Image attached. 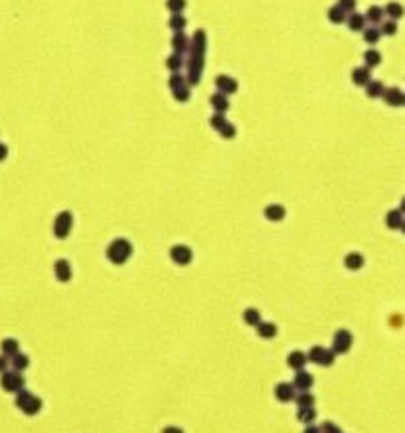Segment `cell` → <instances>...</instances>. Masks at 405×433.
I'll list each match as a JSON object with an SVG mask.
<instances>
[{"label":"cell","instance_id":"6da1fadb","mask_svg":"<svg viewBox=\"0 0 405 433\" xmlns=\"http://www.w3.org/2000/svg\"><path fill=\"white\" fill-rule=\"evenodd\" d=\"M188 85H196L200 81V73L204 69V56H206V32L196 30L192 36V48L188 54Z\"/></svg>","mask_w":405,"mask_h":433},{"label":"cell","instance_id":"7a4b0ae2","mask_svg":"<svg viewBox=\"0 0 405 433\" xmlns=\"http://www.w3.org/2000/svg\"><path fill=\"white\" fill-rule=\"evenodd\" d=\"M130 255H132V245H130V241L125 239V237H119V239L111 241L109 247H107V259H109L111 263H115V265H123V263H126V261L130 259Z\"/></svg>","mask_w":405,"mask_h":433},{"label":"cell","instance_id":"3957f363","mask_svg":"<svg viewBox=\"0 0 405 433\" xmlns=\"http://www.w3.org/2000/svg\"><path fill=\"white\" fill-rule=\"evenodd\" d=\"M0 386H2V390H4V392L18 394V392H22V390H24L26 380H24L22 372L8 370V372H4V374H2V378H0Z\"/></svg>","mask_w":405,"mask_h":433},{"label":"cell","instance_id":"277c9868","mask_svg":"<svg viewBox=\"0 0 405 433\" xmlns=\"http://www.w3.org/2000/svg\"><path fill=\"white\" fill-rule=\"evenodd\" d=\"M16 407L22 409L26 415H36L42 409V400L38 396L30 394V392L22 390V392L16 394Z\"/></svg>","mask_w":405,"mask_h":433},{"label":"cell","instance_id":"5b68a950","mask_svg":"<svg viewBox=\"0 0 405 433\" xmlns=\"http://www.w3.org/2000/svg\"><path fill=\"white\" fill-rule=\"evenodd\" d=\"M73 230V214L69 210H63L56 216V222H54V235L58 239H65Z\"/></svg>","mask_w":405,"mask_h":433},{"label":"cell","instance_id":"8992f818","mask_svg":"<svg viewBox=\"0 0 405 433\" xmlns=\"http://www.w3.org/2000/svg\"><path fill=\"white\" fill-rule=\"evenodd\" d=\"M192 257H194V253H192V249L188 247V245H174L172 249H170V259L174 261V263H178V265H190L192 263Z\"/></svg>","mask_w":405,"mask_h":433},{"label":"cell","instance_id":"52a82bcc","mask_svg":"<svg viewBox=\"0 0 405 433\" xmlns=\"http://www.w3.org/2000/svg\"><path fill=\"white\" fill-rule=\"evenodd\" d=\"M350 346H352V334L348 333V331H344V329H340L338 333L334 334L332 350H334L336 354H344V352L350 350Z\"/></svg>","mask_w":405,"mask_h":433},{"label":"cell","instance_id":"ba28073f","mask_svg":"<svg viewBox=\"0 0 405 433\" xmlns=\"http://www.w3.org/2000/svg\"><path fill=\"white\" fill-rule=\"evenodd\" d=\"M352 83L358 85V87H366L370 81H372V69L368 66H358L352 69Z\"/></svg>","mask_w":405,"mask_h":433},{"label":"cell","instance_id":"9c48e42d","mask_svg":"<svg viewBox=\"0 0 405 433\" xmlns=\"http://www.w3.org/2000/svg\"><path fill=\"white\" fill-rule=\"evenodd\" d=\"M381 99L389 107H403L405 105V93L399 87H385V93Z\"/></svg>","mask_w":405,"mask_h":433},{"label":"cell","instance_id":"30bf717a","mask_svg":"<svg viewBox=\"0 0 405 433\" xmlns=\"http://www.w3.org/2000/svg\"><path fill=\"white\" fill-rule=\"evenodd\" d=\"M172 48H174V54H190V48H192V40L188 38L184 32H174L172 40H170Z\"/></svg>","mask_w":405,"mask_h":433},{"label":"cell","instance_id":"8fae6325","mask_svg":"<svg viewBox=\"0 0 405 433\" xmlns=\"http://www.w3.org/2000/svg\"><path fill=\"white\" fill-rule=\"evenodd\" d=\"M216 87L219 89V93H223V95H231V93H235L239 89L237 81L233 77H229V75H218L216 77Z\"/></svg>","mask_w":405,"mask_h":433},{"label":"cell","instance_id":"7c38bea8","mask_svg":"<svg viewBox=\"0 0 405 433\" xmlns=\"http://www.w3.org/2000/svg\"><path fill=\"white\" fill-rule=\"evenodd\" d=\"M54 273H56V279L62 281V283L71 281V277H73V271H71V265H69L67 259H58L54 263Z\"/></svg>","mask_w":405,"mask_h":433},{"label":"cell","instance_id":"4fadbf2b","mask_svg":"<svg viewBox=\"0 0 405 433\" xmlns=\"http://www.w3.org/2000/svg\"><path fill=\"white\" fill-rule=\"evenodd\" d=\"M293 384H295V388L299 392H309L312 388V384H314V378H312V374L305 372V368H303V370H297V376H295Z\"/></svg>","mask_w":405,"mask_h":433},{"label":"cell","instance_id":"5bb4252c","mask_svg":"<svg viewBox=\"0 0 405 433\" xmlns=\"http://www.w3.org/2000/svg\"><path fill=\"white\" fill-rule=\"evenodd\" d=\"M275 398L279 401L295 400V398H297V388H295V384H287V382L277 384V388H275Z\"/></svg>","mask_w":405,"mask_h":433},{"label":"cell","instance_id":"9a60e30c","mask_svg":"<svg viewBox=\"0 0 405 433\" xmlns=\"http://www.w3.org/2000/svg\"><path fill=\"white\" fill-rule=\"evenodd\" d=\"M366 22H368L366 14H360V12H352L346 18V24H348V28L352 32H364L366 30Z\"/></svg>","mask_w":405,"mask_h":433},{"label":"cell","instance_id":"2e32d148","mask_svg":"<svg viewBox=\"0 0 405 433\" xmlns=\"http://www.w3.org/2000/svg\"><path fill=\"white\" fill-rule=\"evenodd\" d=\"M385 224H387L389 230H401L405 224L403 212L401 210H389L387 216H385Z\"/></svg>","mask_w":405,"mask_h":433},{"label":"cell","instance_id":"e0dca14e","mask_svg":"<svg viewBox=\"0 0 405 433\" xmlns=\"http://www.w3.org/2000/svg\"><path fill=\"white\" fill-rule=\"evenodd\" d=\"M383 10H385V16H389V20H399V18H403L405 16V6L403 4H399V2H387L385 6H383Z\"/></svg>","mask_w":405,"mask_h":433},{"label":"cell","instance_id":"ac0fdd59","mask_svg":"<svg viewBox=\"0 0 405 433\" xmlns=\"http://www.w3.org/2000/svg\"><path fill=\"white\" fill-rule=\"evenodd\" d=\"M307 362H309V356H307L305 352H301V350L291 352V354H289V358H287V364L293 368V370H303Z\"/></svg>","mask_w":405,"mask_h":433},{"label":"cell","instance_id":"d6986e66","mask_svg":"<svg viewBox=\"0 0 405 433\" xmlns=\"http://www.w3.org/2000/svg\"><path fill=\"white\" fill-rule=\"evenodd\" d=\"M263 214H265V218L271 220V222H281V220L287 216V210H285L281 204H271V206H267V208L263 210Z\"/></svg>","mask_w":405,"mask_h":433},{"label":"cell","instance_id":"ffe728a7","mask_svg":"<svg viewBox=\"0 0 405 433\" xmlns=\"http://www.w3.org/2000/svg\"><path fill=\"white\" fill-rule=\"evenodd\" d=\"M344 265H346V269H350V271H358V269L364 267V255L352 251V253H348V255L344 257Z\"/></svg>","mask_w":405,"mask_h":433},{"label":"cell","instance_id":"44dd1931","mask_svg":"<svg viewBox=\"0 0 405 433\" xmlns=\"http://www.w3.org/2000/svg\"><path fill=\"white\" fill-rule=\"evenodd\" d=\"M383 93H385V85L381 81H377V79H372L366 85V95L370 99H379V97H383Z\"/></svg>","mask_w":405,"mask_h":433},{"label":"cell","instance_id":"7402d4cb","mask_svg":"<svg viewBox=\"0 0 405 433\" xmlns=\"http://www.w3.org/2000/svg\"><path fill=\"white\" fill-rule=\"evenodd\" d=\"M0 350H2V354H6L8 358H12L14 354L20 352V344H18L16 338H4V340L0 342Z\"/></svg>","mask_w":405,"mask_h":433},{"label":"cell","instance_id":"603a6c76","mask_svg":"<svg viewBox=\"0 0 405 433\" xmlns=\"http://www.w3.org/2000/svg\"><path fill=\"white\" fill-rule=\"evenodd\" d=\"M383 16H385V10H383L381 6H377V4L370 6V8H368V12H366L368 22H372L374 26H377V24H381V22H383Z\"/></svg>","mask_w":405,"mask_h":433},{"label":"cell","instance_id":"cb8c5ba5","mask_svg":"<svg viewBox=\"0 0 405 433\" xmlns=\"http://www.w3.org/2000/svg\"><path fill=\"white\" fill-rule=\"evenodd\" d=\"M210 103H212V107H214L216 113H223V115H225V111L229 109V99H227V95H223V93L212 95Z\"/></svg>","mask_w":405,"mask_h":433},{"label":"cell","instance_id":"d4e9b609","mask_svg":"<svg viewBox=\"0 0 405 433\" xmlns=\"http://www.w3.org/2000/svg\"><path fill=\"white\" fill-rule=\"evenodd\" d=\"M279 333V329H277V325L275 323H261L259 327H257V334L261 336V338H275Z\"/></svg>","mask_w":405,"mask_h":433},{"label":"cell","instance_id":"484cf974","mask_svg":"<svg viewBox=\"0 0 405 433\" xmlns=\"http://www.w3.org/2000/svg\"><path fill=\"white\" fill-rule=\"evenodd\" d=\"M326 16H328V20H330L332 24H342V22H346V18H348V14L344 12L338 4H336V6H332V8H328Z\"/></svg>","mask_w":405,"mask_h":433},{"label":"cell","instance_id":"4316f807","mask_svg":"<svg viewBox=\"0 0 405 433\" xmlns=\"http://www.w3.org/2000/svg\"><path fill=\"white\" fill-rule=\"evenodd\" d=\"M243 321H245V325H249V327H259L261 323H263V319H261V313L257 311V309H245V313H243Z\"/></svg>","mask_w":405,"mask_h":433},{"label":"cell","instance_id":"83f0119b","mask_svg":"<svg viewBox=\"0 0 405 433\" xmlns=\"http://www.w3.org/2000/svg\"><path fill=\"white\" fill-rule=\"evenodd\" d=\"M379 64H381V54H379L377 50L372 48V50H366V52H364V66H368L372 69V67H377Z\"/></svg>","mask_w":405,"mask_h":433},{"label":"cell","instance_id":"f1b7e54d","mask_svg":"<svg viewBox=\"0 0 405 433\" xmlns=\"http://www.w3.org/2000/svg\"><path fill=\"white\" fill-rule=\"evenodd\" d=\"M10 364H12V368H14L16 372H22V370H26V368L30 366V358H28L26 354L18 352V354H14V356L10 358Z\"/></svg>","mask_w":405,"mask_h":433},{"label":"cell","instance_id":"f546056e","mask_svg":"<svg viewBox=\"0 0 405 433\" xmlns=\"http://www.w3.org/2000/svg\"><path fill=\"white\" fill-rule=\"evenodd\" d=\"M186 24H188V20L182 16V14H172V16H170V20H168V26H170V30H172V32H184Z\"/></svg>","mask_w":405,"mask_h":433},{"label":"cell","instance_id":"4dcf8cb0","mask_svg":"<svg viewBox=\"0 0 405 433\" xmlns=\"http://www.w3.org/2000/svg\"><path fill=\"white\" fill-rule=\"evenodd\" d=\"M362 36H364V40H366V44H370V46H374V44H377L379 40H381V30L377 28V26H370V28H366L364 32H362Z\"/></svg>","mask_w":405,"mask_h":433},{"label":"cell","instance_id":"1f68e13d","mask_svg":"<svg viewBox=\"0 0 405 433\" xmlns=\"http://www.w3.org/2000/svg\"><path fill=\"white\" fill-rule=\"evenodd\" d=\"M166 67L172 71V73H178L182 67H184V58L180 54H174V56H168L166 58Z\"/></svg>","mask_w":405,"mask_h":433},{"label":"cell","instance_id":"d6a6232c","mask_svg":"<svg viewBox=\"0 0 405 433\" xmlns=\"http://www.w3.org/2000/svg\"><path fill=\"white\" fill-rule=\"evenodd\" d=\"M297 417H299L301 421H305V423H312L314 417H316V411H314V407H299Z\"/></svg>","mask_w":405,"mask_h":433},{"label":"cell","instance_id":"836d02e7","mask_svg":"<svg viewBox=\"0 0 405 433\" xmlns=\"http://www.w3.org/2000/svg\"><path fill=\"white\" fill-rule=\"evenodd\" d=\"M166 8L172 14H182L186 8V0H166Z\"/></svg>","mask_w":405,"mask_h":433},{"label":"cell","instance_id":"e575fe53","mask_svg":"<svg viewBox=\"0 0 405 433\" xmlns=\"http://www.w3.org/2000/svg\"><path fill=\"white\" fill-rule=\"evenodd\" d=\"M225 123H227V119H225V115H223V113H216V115H212V119H210L212 129H214V131H218V133L225 127Z\"/></svg>","mask_w":405,"mask_h":433},{"label":"cell","instance_id":"d590c367","mask_svg":"<svg viewBox=\"0 0 405 433\" xmlns=\"http://www.w3.org/2000/svg\"><path fill=\"white\" fill-rule=\"evenodd\" d=\"M295 400H297V405H299V407H314V398H312L309 392H301Z\"/></svg>","mask_w":405,"mask_h":433},{"label":"cell","instance_id":"8d00e7d4","mask_svg":"<svg viewBox=\"0 0 405 433\" xmlns=\"http://www.w3.org/2000/svg\"><path fill=\"white\" fill-rule=\"evenodd\" d=\"M379 30H381L383 36H395L397 34V22L395 20H385V22H381Z\"/></svg>","mask_w":405,"mask_h":433},{"label":"cell","instance_id":"74e56055","mask_svg":"<svg viewBox=\"0 0 405 433\" xmlns=\"http://www.w3.org/2000/svg\"><path fill=\"white\" fill-rule=\"evenodd\" d=\"M186 77L184 75H180V73H172L170 75V79H168V87L174 91V89H178V87H182V85H186Z\"/></svg>","mask_w":405,"mask_h":433},{"label":"cell","instance_id":"f35d334b","mask_svg":"<svg viewBox=\"0 0 405 433\" xmlns=\"http://www.w3.org/2000/svg\"><path fill=\"white\" fill-rule=\"evenodd\" d=\"M172 95H174V99L180 101V103H186L190 99V85H182V87H178V89H174L172 91Z\"/></svg>","mask_w":405,"mask_h":433},{"label":"cell","instance_id":"ab89813d","mask_svg":"<svg viewBox=\"0 0 405 433\" xmlns=\"http://www.w3.org/2000/svg\"><path fill=\"white\" fill-rule=\"evenodd\" d=\"M324 352H326V348H322V346H312L311 352H309V360H311V362H316V364H320V360H322Z\"/></svg>","mask_w":405,"mask_h":433},{"label":"cell","instance_id":"60d3db41","mask_svg":"<svg viewBox=\"0 0 405 433\" xmlns=\"http://www.w3.org/2000/svg\"><path fill=\"white\" fill-rule=\"evenodd\" d=\"M356 0H338V6L342 8L346 14H352V12H356Z\"/></svg>","mask_w":405,"mask_h":433},{"label":"cell","instance_id":"b9f144b4","mask_svg":"<svg viewBox=\"0 0 405 433\" xmlns=\"http://www.w3.org/2000/svg\"><path fill=\"white\" fill-rule=\"evenodd\" d=\"M219 134H221L223 138H233V136H235V125H231V123L227 121V123H225V127L219 131Z\"/></svg>","mask_w":405,"mask_h":433},{"label":"cell","instance_id":"7bdbcfd3","mask_svg":"<svg viewBox=\"0 0 405 433\" xmlns=\"http://www.w3.org/2000/svg\"><path fill=\"white\" fill-rule=\"evenodd\" d=\"M320 431H322V433H342V431H340V427H336V425H334V423H330V421L322 423Z\"/></svg>","mask_w":405,"mask_h":433},{"label":"cell","instance_id":"ee69618b","mask_svg":"<svg viewBox=\"0 0 405 433\" xmlns=\"http://www.w3.org/2000/svg\"><path fill=\"white\" fill-rule=\"evenodd\" d=\"M10 366H12V364H10V358H8L6 354H2V356H0V374L8 372V368Z\"/></svg>","mask_w":405,"mask_h":433},{"label":"cell","instance_id":"f6af8a7d","mask_svg":"<svg viewBox=\"0 0 405 433\" xmlns=\"http://www.w3.org/2000/svg\"><path fill=\"white\" fill-rule=\"evenodd\" d=\"M6 159H8V147L4 142H0V163L6 161Z\"/></svg>","mask_w":405,"mask_h":433},{"label":"cell","instance_id":"bcb514c9","mask_svg":"<svg viewBox=\"0 0 405 433\" xmlns=\"http://www.w3.org/2000/svg\"><path fill=\"white\" fill-rule=\"evenodd\" d=\"M162 433H184V431H182L180 427H166Z\"/></svg>","mask_w":405,"mask_h":433},{"label":"cell","instance_id":"7dc6e473","mask_svg":"<svg viewBox=\"0 0 405 433\" xmlns=\"http://www.w3.org/2000/svg\"><path fill=\"white\" fill-rule=\"evenodd\" d=\"M305 433H322V431H320V427H314V425H309V427L305 429Z\"/></svg>","mask_w":405,"mask_h":433},{"label":"cell","instance_id":"c3c4849f","mask_svg":"<svg viewBox=\"0 0 405 433\" xmlns=\"http://www.w3.org/2000/svg\"><path fill=\"white\" fill-rule=\"evenodd\" d=\"M399 210H401V212H405V198L401 200V208H399Z\"/></svg>","mask_w":405,"mask_h":433},{"label":"cell","instance_id":"681fc988","mask_svg":"<svg viewBox=\"0 0 405 433\" xmlns=\"http://www.w3.org/2000/svg\"><path fill=\"white\" fill-rule=\"evenodd\" d=\"M401 232H403V233H405V224H403V228H401Z\"/></svg>","mask_w":405,"mask_h":433}]
</instances>
